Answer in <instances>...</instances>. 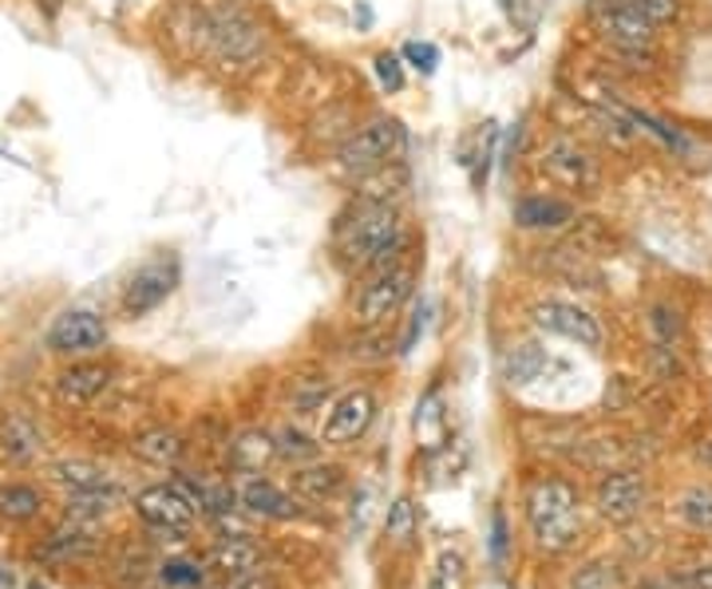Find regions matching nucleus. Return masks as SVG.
Listing matches in <instances>:
<instances>
[{
	"label": "nucleus",
	"instance_id": "14",
	"mask_svg": "<svg viewBox=\"0 0 712 589\" xmlns=\"http://www.w3.org/2000/svg\"><path fill=\"white\" fill-rule=\"evenodd\" d=\"M238 507L254 518H269V523H286L297 518V503L278 487V483L261 479V475H246L238 483Z\"/></svg>",
	"mask_w": 712,
	"mask_h": 589
},
{
	"label": "nucleus",
	"instance_id": "40",
	"mask_svg": "<svg viewBox=\"0 0 712 589\" xmlns=\"http://www.w3.org/2000/svg\"><path fill=\"white\" fill-rule=\"evenodd\" d=\"M163 581H167V586H190V589H195L198 581H203V570H198V566H190V562H167V566H163Z\"/></svg>",
	"mask_w": 712,
	"mask_h": 589
},
{
	"label": "nucleus",
	"instance_id": "17",
	"mask_svg": "<svg viewBox=\"0 0 712 589\" xmlns=\"http://www.w3.org/2000/svg\"><path fill=\"white\" fill-rule=\"evenodd\" d=\"M0 452L17 463H29L44 452V435H40V427L32 424L29 415L12 412L4 415V424H0Z\"/></svg>",
	"mask_w": 712,
	"mask_h": 589
},
{
	"label": "nucleus",
	"instance_id": "9",
	"mask_svg": "<svg viewBox=\"0 0 712 589\" xmlns=\"http://www.w3.org/2000/svg\"><path fill=\"white\" fill-rule=\"evenodd\" d=\"M530 321L543 332H550V337H563V341L578 344V349H601V337H606L590 309H582V304L574 301H555V297H550V301H538L535 309H530Z\"/></svg>",
	"mask_w": 712,
	"mask_h": 589
},
{
	"label": "nucleus",
	"instance_id": "2",
	"mask_svg": "<svg viewBox=\"0 0 712 589\" xmlns=\"http://www.w3.org/2000/svg\"><path fill=\"white\" fill-rule=\"evenodd\" d=\"M203 44L210 52V60L226 72H254L266 55V24L241 4H210L203 12Z\"/></svg>",
	"mask_w": 712,
	"mask_h": 589
},
{
	"label": "nucleus",
	"instance_id": "7",
	"mask_svg": "<svg viewBox=\"0 0 712 589\" xmlns=\"http://www.w3.org/2000/svg\"><path fill=\"white\" fill-rule=\"evenodd\" d=\"M178 281H183L178 258H171V254L151 258L147 266L135 269V277H131L127 289H123V313H127L131 321L155 313L158 304H167V297L178 289Z\"/></svg>",
	"mask_w": 712,
	"mask_h": 589
},
{
	"label": "nucleus",
	"instance_id": "11",
	"mask_svg": "<svg viewBox=\"0 0 712 589\" xmlns=\"http://www.w3.org/2000/svg\"><path fill=\"white\" fill-rule=\"evenodd\" d=\"M594 32L618 52H649L657 40V28L646 17H638L626 4H613V0L594 4Z\"/></svg>",
	"mask_w": 712,
	"mask_h": 589
},
{
	"label": "nucleus",
	"instance_id": "13",
	"mask_svg": "<svg viewBox=\"0 0 712 589\" xmlns=\"http://www.w3.org/2000/svg\"><path fill=\"white\" fill-rule=\"evenodd\" d=\"M646 479H641L638 471H613L606 479L598 483V495H594V507L606 523L613 526H626L641 515L646 507Z\"/></svg>",
	"mask_w": 712,
	"mask_h": 589
},
{
	"label": "nucleus",
	"instance_id": "41",
	"mask_svg": "<svg viewBox=\"0 0 712 589\" xmlns=\"http://www.w3.org/2000/svg\"><path fill=\"white\" fill-rule=\"evenodd\" d=\"M226 589H278V581H274V574H266V570L258 566V570L230 578V586H226Z\"/></svg>",
	"mask_w": 712,
	"mask_h": 589
},
{
	"label": "nucleus",
	"instance_id": "15",
	"mask_svg": "<svg viewBox=\"0 0 712 589\" xmlns=\"http://www.w3.org/2000/svg\"><path fill=\"white\" fill-rule=\"evenodd\" d=\"M112 384V369L107 364H72L56 376V400L60 404L84 407L100 396L103 388Z\"/></svg>",
	"mask_w": 712,
	"mask_h": 589
},
{
	"label": "nucleus",
	"instance_id": "25",
	"mask_svg": "<svg viewBox=\"0 0 712 589\" xmlns=\"http://www.w3.org/2000/svg\"><path fill=\"white\" fill-rule=\"evenodd\" d=\"M92 546H95L92 542V526L68 518L56 535L44 542V558H60V562H64V558H80V554H87Z\"/></svg>",
	"mask_w": 712,
	"mask_h": 589
},
{
	"label": "nucleus",
	"instance_id": "1",
	"mask_svg": "<svg viewBox=\"0 0 712 589\" xmlns=\"http://www.w3.org/2000/svg\"><path fill=\"white\" fill-rule=\"evenodd\" d=\"M337 246H341V258L352 269L376 273V269L392 266L396 254L404 249V218H400V210L389 198H369L341 226Z\"/></svg>",
	"mask_w": 712,
	"mask_h": 589
},
{
	"label": "nucleus",
	"instance_id": "42",
	"mask_svg": "<svg viewBox=\"0 0 712 589\" xmlns=\"http://www.w3.org/2000/svg\"><path fill=\"white\" fill-rule=\"evenodd\" d=\"M424 324H427V304H420L416 317H412V324H407V332H404V341H400V352L416 349V341L424 337Z\"/></svg>",
	"mask_w": 712,
	"mask_h": 589
},
{
	"label": "nucleus",
	"instance_id": "27",
	"mask_svg": "<svg viewBox=\"0 0 712 589\" xmlns=\"http://www.w3.org/2000/svg\"><path fill=\"white\" fill-rule=\"evenodd\" d=\"M40 490L37 487H24V483H9L0 487V518L9 523H29L32 515H40Z\"/></svg>",
	"mask_w": 712,
	"mask_h": 589
},
{
	"label": "nucleus",
	"instance_id": "16",
	"mask_svg": "<svg viewBox=\"0 0 712 589\" xmlns=\"http://www.w3.org/2000/svg\"><path fill=\"white\" fill-rule=\"evenodd\" d=\"M574 221V206L566 198L550 194H527L515 203V226L518 230H563Z\"/></svg>",
	"mask_w": 712,
	"mask_h": 589
},
{
	"label": "nucleus",
	"instance_id": "35",
	"mask_svg": "<svg viewBox=\"0 0 712 589\" xmlns=\"http://www.w3.org/2000/svg\"><path fill=\"white\" fill-rule=\"evenodd\" d=\"M487 554H491V566H495V570H503V566H507V554H510V530H507V515H503L499 507L491 510Z\"/></svg>",
	"mask_w": 712,
	"mask_h": 589
},
{
	"label": "nucleus",
	"instance_id": "3",
	"mask_svg": "<svg viewBox=\"0 0 712 589\" xmlns=\"http://www.w3.org/2000/svg\"><path fill=\"white\" fill-rule=\"evenodd\" d=\"M530 535L543 550L563 554L582 535V495L566 479H543L527 495Z\"/></svg>",
	"mask_w": 712,
	"mask_h": 589
},
{
	"label": "nucleus",
	"instance_id": "45",
	"mask_svg": "<svg viewBox=\"0 0 712 589\" xmlns=\"http://www.w3.org/2000/svg\"><path fill=\"white\" fill-rule=\"evenodd\" d=\"M638 589H684V581H673V578H649V581H641Z\"/></svg>",
	"mask_w": 712,
	"mask_h": 589
},
{
	"label": "nucleus",
	"instance_id": "23",
	"mask_svg": "<svg viewBox=\"0 0 712 589\" xmlns=\"http://www.w3.org/2000/svg\"><path fill=\"white\" fill-rule=\"evenodd\" d=\"M673 510L689 530L709 535L712 530V483H693V487H684L681 495H677Z\"/></svg>",
	"mask_w": 712,
	"mask_h": 589
},
{
	"label": "nucleus",
	"instance_id": "20",
	"mask_svg": "<svg viewBox=\"0 0 712 589\" xmlns=\"http://www.w3.org/2000/svg\"><path fill=\"white\" fill-rule=\"evenodd\" d=\"M210 566H214V570H223L226 578L250 574V570H258V566H261V546L250 542L246 535L223 538V542L210 550Z\"/></svg>",
	"mask_w": 712,
	"mask_h": 589
},
{
	"label": "nucleus",
	"instance_id": "12",
	"mask_svg": "<svg viewBox=\"0 0 712 589\" xmlns=\"http://www.w3.org/2000/svg\"><path fill=\"white\" fill-rule=\"evenodd\" d=\"M372 420H376V400H372V392L369 388H352V392H344V396L329 407V415H324L321 443L349 447V443H357L369 432Z\"/></svg>",
	"mask_w": 712,
	"mask_h": 589
},
{
	"label": "nucleus",
	"instance_id": "24",
	"mask_svg": "<svg viewBox=\"0 0 712 589\" xmlns=\"http://www.w3.org/2000/svg\"><path fill=\"white\" fill-rule=\"evenodd\" d=\"M178 487L186 490V498L195 503V510L203 507L206 515H230L238 510V490H230L226 483H210V479H183Z\"/></svg>",
	"mask_w": 712,
	"mask_h": 589
},
{
	"label": "nucleus",
	"instance_id": "33",
	"mask_svg": "<svg viewBox=\"0 0 712 589\" xmlns=\"http://www.w3.org/2000/svg\"><path fill=\"white\" fill-rule=\"evenodd\" d=\"M601 4H606V0H601ZM613 4H626V9H633L638 17H646L653 28L673 24V20L681 17V0H613Z\"/></svg>",
	"mask_w": 712,
	"mask_h": 589
},
{
	"label": "nucleus",
	"instance_id": "22",
	"mask_svg": "<svg viewBox=\"0 0 712 589\" xmlns=\"http://www.w3.org/2000/svg\"><path fill=\"white\" fill-rule=\"evenodd\" d=\"M416 440L424 452L447 447V415H444V404H440V392H427L416 404Z\"/></svg>",
	"mask_w": 712,
	"mask_h": 589
},
{
	"label": "nucleus",
	"instance_id": "43",
	"mask_svg": "<svg viewBox=\"0 0 712 589\" xmlns=\"http://www.w3.org/2000/svg\"><path fill=\"white\" fill-rule=\"evenodd\" d=\"M369 498L372 490L364 487L361 495H357V503H352V530H357V535H364V523H369Z\"/></svg>",
	"mask_w": 712,
	"mask_h": 589
},
{
	"label": "nucleus",
	"instance_id": "46",
	"mask_svg": "<svg viewBox=\"0 0 712 589\" xmlns=\"http://www.w3.org/2000/svg\"><path fill=\"white\" fill-rule=\"evenodd\" d=\"M32 589H48V586H40V581H32Z\"/></svg>",
	"mask_w": 712,
	"mask_h": 589
},
{
	"label": "nucleus",
	"instance_id": "18",
	"mask_svg": "<svg viewBox=\"0 0 712 589\" xmlns=\"http://www.w3.org/2000/svg\"><path fill=\"white\" fill-rule=\"evenodd\" d=\"M274 459H278V440L269 432H241L230 443V467L241 475H261Z\"/></svg>",
	"mask_w": 712,
	"mask_h": 589
},
{
	"label": "nucleus",
	"instance_id": "5",
	"mask_svg": "<svg viewBox=\"0 0 712 589\" xmlns=\"http://www.w3.org/2000/svg\"><path fill=\"white\" fill-rule=\"evenodd\" d=\"M412 281H416V273L407 266H384L376 269V273L369 277V286L357 293V301H352V313H357V321L361 324H384L389 317H396L400 309H404V301L412 297Z\"/></svg>",
	"mask_w": 712,
	"mask_h": 589
},
{
	"label": "nucleus",
	"instance_id": "28",
	"mask_svg": "<svg viewBox=\"0 0 712 589\" xmlns=\"http://www.w3.org/2000/svg\"><path fill=\"white\" fill-rule=\"evenodd\" d=\"M115 503V487H100V490H75L72 498H68V518H75V523H100V518H107V510H112Z\"/></svg>",
	"mask_w": 712,
	"mask_h": 589
},
{
	"label": "nucleus",
	"instance_id": "32",
	"mask_svg": "<svg viewBox=\"0 0 712 589\" xmlns=\"http://www.w3.org/2000/svg\"><path fill=\"white\" fill-rule=\"evenodd\" d=\"M297 490L309 498H329L337 487H341V467H306L293 475Z\"/></svg>",
	"mask_w": 712,
	"mask_h": 589
},
{
	"label": "nucleus",
	"instance_id": "29",
	"mask_svg": "<svg viewBox=\"0 0 712 589\" xmlns=\"http://www.w3.org/2000/svg\"><path fill=\"white\" fill-rule=\"evenodd\" d=\"M427 589H467V558L460 550H440L432 574H427Z\"/></svg>",
	"mask_w": 712,
	"mask_h": 589
},
{
	"label": "nucleus",
	"instance_id": "4",
	"mask_svg": "<svg viewBox=\"0 0 712 589\" xmlns=\"http://www.w3.org/2000/svg\"><path fill=\"white\" fill-rule=\"evenodd\" d=\"M407 147V131L400 120L392 115H376L369 120L364 127H357L349 138L341 143L337 151V163L349 170V175L364 178V175H376V170H389Z\"/></svg>",
	"mask_w": 712,
	"mask_h": 589
},
{
	"label": "nucleus",
	"instance_id": "36",
	"mask_svg": "<svg viewBox=\"0 0 712 589\" xmlns=\"http://www.w3.org/2000/svg\"><path fill=\"white\" fill-rule=\"evenodd\" d=\"M372 68H376V80L384 92H404V64H400V55L380 52L376 60H372Z\"/></svg>",
	"mask_w": 712,
	"mask_h": 589
},
{
	"label": "nucleus",
	"instance_id": "10",
	"mask_svg": "<svg viewBox=\"0 0 712 589\" xmlns=\"http://www.w3.org/2000/svg\"><path fill=\"white\" fill-rule=\"evenodd\" d=\"M107 344V321L92 309H68L48 329V349L56 356H92Z\"/></svg>",
	"mask_w": 712,
	"mask_h": 589
},
{
	"label": "nucleus",
	"instance_id": "31",
	"mask_svg": "<svg viewBox=\"0 0 712 589\" xmlns=\"http://www.w3.org/2000/svg\"><path fill=\"white\" fill-rule=\"evenodd\" d=\"M566 589H621V570L610 562H586L570 574Z\"/></svg>",
	"mask_w": 712,
	"mask_h": 589
},
{
	"label": "nucleus",
	"instance_id": "6",
	"mask_svg": "<svg viewBox=\"0 0 712 589\" xmlns=\"http://www.w3.org/2000/svg\"><path fill=\"white\" fill-rule=\"evenodd\" d=\"M543 170H546V178L550 183H558V186H566V190H578V194H594L598 190V183H601V166H598V158L590 155V151L578 143V138H570V135H558V138H550L543 147Z\"/></svg>",
	"mask_w": 712,
	"mask_h": 589
},
{
	"label": "nucleus",
	"instance_id": "8",
	"mask_svg": "<svg viewBox=\"0 0 712 589\" xmlns=\"http://www.w3.org/2000/svg\"><path fill=\"white\" fill-rule=\"evenodd\" d=\"M135 510H140V518L155 535L175 538V542L190 535V526H195V503L186 498V490L178 483H158V487L140 490Z\"/></svg>",
	"mask_w": 712,
	"mask_h": 589
},
{
	"label": "nucleus",
	"instance_id": "38",
	"mask_svg": "<svg viewBox=\"0 0 712 589\" xmlns=\"http://www.w3.org/2000/svg\"><path fill=\"white\" fill-rule=\"evenodd\" d=\"M649 324H653V332L661 337V344H673L677 337H681V313L677 309H669V304H657L653 317H649Z\"/></svg>",
	"mask_w": 712,
	"mask_h": 589
},
{
	"label": "nucleus",
	"instance_id": "37",
	"mask_svg": "<svg viewBox=\"0 0 712 589\" xmlns=\"http://www.w3.org/2000/svg\"><path fill=\"white\" fill-rule=\"evenodd\" d=\"M404 60L416 68V72L432 75L435 68H440V48L427 44V40H412V44H404Z\"/></svg>",
	"mask_w": 712,
	"mask_h": 589
},
{
	"label": "nucleus",
	"instance_id": "30",
	"mask_svg": "<svg viewBox=\"0 0 712 589\" xmlns=\"http://www.w3.org/2000/svg\"><path fill=\"white\" fill-rule=\"evenodd\" d=\"M56 479L64 483V487L75 490H100V487H112V479H107V471L95 467V463H84V459H68L56 467Z\"/></svg>",
	"mask_w": 712,
	"mask_h": 589
},
{
	"label": "nucleus",
	"instance_id": "39",
	"mask_svg": "<svg viewBox=\"0 0 712 589\" xmlns=\"http://www.w3.org/2000/svg\"><path fill=\"white\" fill-rule=\"evenodd\" d=\"M286 455V459H313L317 455V443H309L301 432H286L278 443V459Z\"/></svg>",
	"mask_w": 712,
	"mask_h": 589
},
{
	"label": "nucleus",
	"instance_id": "26",
	"mask_svg": "<svg viewBox=\"0 0 712 589\" xmlns=\"http://www.w3.org/2000/svg\"><path fill=\"white\" fill-rule=\"evenodd\" d=\"M416 526H420V515H416V503L407 495L392 498L389 510H384V535H389L392 546H412L416 538Z\"/></svg>",
	"mask_w": 712,
	"mask_h": 589
},
{
	"label": "nucleus",
	"instance_id": "44",
	"mask_svg": "<svg viewBox=\"0 0 712 589\" xmlns=\"http://www.w3.org/2000/svg\"><path fill=\"white\" fill-rule=\"evenodd\" d=\"M684 589H712V562L704 566H693V570L684 574Z\"/></svg>",
	"mask_w": 712,
	"mask_h": 589
},
{
	"label": "nucleus",
	"instance_id": "19",
	"mask_svg": "<svg viewBox=\"0 0 712 589\" xmlns=\"http://www.w3.org/2000/svg\"><path fill=\"white\" fill-rule=\"evenodd\" d=\"M131 452L140 455L143 463H155V467H178L186 455V440L175 427H151L140 440L131 443Z\"/></svg>",
	"mask_w": 712,
	"mask_h": 589
},
{
	"label": "nucleus",
	"instance_id": "34",
	"mask_svg": "<svg viewBox=\"0 0 712 589\" xmlns=\"http://www.w3.org/2000/svg\"><path fill=\"white\" fill-rule=\"evenodd\" d=\"M546 9H550V0H503L507 20L515 28H523V32H535L538 20L546 17Z\"/></svg>",
	"mask_w": 712,
	"mask_h": 589
},
{
	"label": "nucleus",
	"instance_id": "21",
	"mask_svg": "<svg viewBox=\"0 0 712 589\" xmlns=\"http://www.w3.org/2000/svg\"><path fill=\"white\" fill-rule=\"evenodd\" d=\"M546 369H550V352H546L543 344H535V341H527V344H518V349H510L507 360H503V376H507L510 388L535 384V380L543 376Z\"/></svg>",
	"mask_w": 712,
	"mask_h": 589
}]
</instances>
